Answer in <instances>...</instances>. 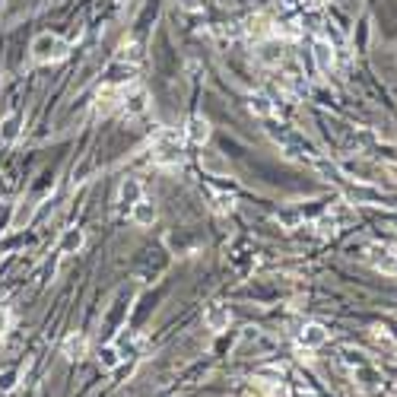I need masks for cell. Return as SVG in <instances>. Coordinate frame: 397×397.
<instances>
[{"label":"cell","mask_w":397,"mask_h":397,"mask_svg":"<svg viewBox=\"0 0 397 397\" xmlns=\"http://www.w3.org/2000/svg\"><path fill=\"white\" fill-rule=\"evenodd\" d=\"M7 194H10V185H7V179L0 175V197H7Z\"/></svg>","instance_id":"26"},{"label":"cell","mask_w":397,"mask_h":397,"mask_svg":"<svg viewBox=\"0 0 397 397\" xmlns=\"http://www.w3.org/2000/svg\"><path fill=\"white\" fill-rule=\"evenodd\" d=\"M267 397H289V388L286 384H274V388L267 391Z\"/></svg>","instance_id":"23"},{"label":"cell","mask_w":397,"mask_h":397,"mask_svg":"<svg viewBox=\"0 0 397 397\" xmlns=\"http://www.w3.org/2000/svg\"><path fill=\"white\" fill-rule=\"evenodd\" d=\"M29 55H32L35 64H61L64 57L70 55V45L55 32H41V35H35L32 39Z\"/></svg>","instance_id":"1"},{"label":"cell","mask_w":397,"mask_h":397,"mask_svg":"<svg viewBox=\"0 0 397 397\" xmlns=\"http://www.w3.org/2000/svg\"><path fill=\"white\" fill-rule=\"evenodd\" d=\"M188 140L204 146L207 140H210V121H207V118H200V115H194L191 121H188Z\"/></svg>","instance_id":"12"},{"label":"cell","mask_w":397,"mask_h":397,"mask_svg":"<svg viewBox=\"0 0 397 397\" xmlns=\"http://www.w3.org/2000/svg\"><path fill=\"white\" fill-rule=\"evenodd\" d=\"M283 7H293V4H299V0H280Z\"/></svg>","instance_id":"27"},{"label":"cell","mask_w":397,"mask_h":397,"mask_svg":"<svg viewBox=\"0 0 397 397\" xmlns=\"http://www.w3.org/2000/svg\"><path fill=\"white\" fill-rule=\"evenodd\" d=\"M83 242H86L83 229H67V232L61 235V245H57V251H61V254H76L83 248Z\"/></svg>","instance_id":"13"},{"label":"cell","mask_w":397,"mask_h":397,"mask_svg":"<svg viewBox=\"0 0 397 397\" xmlns=\"http://www.w3.org/2000/svg\"><path fill=\"white\" fill-rule=\"evenodd\" d=\"M156 216H159V207L153 204L150 197H140L137 204L130 207V219H134L137 226H153V223H156Z\"/></svg>","instance_id":"6"},{"label":"cell","mask_w":397,"mask_h":397,"mask_svg":"<svg viewBox=\"0 0 397 397\" xmlns=\"http://www.w3.org/2000/svg\"><path fill=\"white\" fill-rule=\"evenodd\" d=\"M260 61H264V64H277V61H283V51H277L274 45H267V48L260 51Z\"/></svg>","instance_id":"22"},{"label":"cell","mask_w":397,"mask_h":397,"mask_svg":"<svg viewBox=\"0 0 397 397\" xmlns=\"http://www.w3.org/2000/svg\"><path fill=\"white\" fill-rule=\"evenodd\" d=\"M235 207V200L229 194H213V213H229Z\"/></svg>","instance_id":"19"},{"label":"cell","mask_w":397,"mask_h":397,"mask_svg":"<svg viewBox=\"0 0 397 397\" xmlns=\"http://www.w3.org/2000/svg\"><path fill=\"white\" fill-rule=\"evenodd\" d=\"M32 213H35V204H20L16 207V213H13V229H22L32 219Z\"/></svg>","instance_id":"17"},{"label":"cell","mask_w":397,"mask_h":397,"mask_svg":"<svg viewBox=\"0 0 397 397\" xmlns=\"http://www.w3.org/2000/svg\"><path fill=\"white\" fill-rule=\"evenodd\" d=\"M204 324L207 330H213V334H223V330L232 324V312H229V305H223V302H210L204 312Z\"/></svg>","instance_id":"4"},{"label":"cell","mask_w":397,"mask_h":397,"mask_svg":"<svg viewBox=\"0 0 397 397\" xmlns=\"http://www.w3.org/2000/svg\"><path fill=\"white\" fill-rule=\"evenodd\" d=\"M248 111L258 118H270L274 115V102H270L264 92H251V96H248Z\"/></svg>","instance_id":"14"},{"label":"cell","mask_w":397,"mask_h":397,"mask_svg":"<svg viewBox=\"0 0 397 397\" xmlns=\"http://www.w3.org/2000/svg\"><path fill=\"white\" fill-rule=\"evenodd\" d=\"M312 57H315V67L321 74H330L334 70V45L328 39H315L312 41Z\"/></svg>","instance_id":"5"},{"label":"cell","mask_w":397,"mask_h":397,"mask_svg":"<svg viewBox=\"0 0 397 397\" xmlns=\"http://www.w3.org/2000/svg\"><path fill=\"white\" fill-rule=\"evenodd\" d=\"M13 378H16L13 372H7V375H0V391H10V388H13V384H16Z\"/></svg>","instance_id":"24"},{"label":"cell","mask_w":397,"mask_h":397,"mask_svg":"<svg viewBox=\"0 0 397 397\" xmlns=\"http://www.w3.org/2000/svg\"><path fill=\"white\" fill-rule=\"evenodd\" d=\"M86 349H90V340H86V337H83V334H70L67 340H64L61 353L70 359V363H74V359H83V356H86Z\"/></svg>","instance_id":"10"},{"label":"cell","mask_w":397,"mask_h":397,"mask_svg":"<svg viewBox=\"0 0 397 397\" xmlns=\"http://www.w3.org/2000/svg\"><path fill=\"white\" fill-rule=\"evenodd\" d=\"M328 343V330L321 328V324H305V328L299 330V347H305V349H315V347H324Z\"/></svg>","instance_id":"8"},{"label":"cell","mask_w":397,"mask_h":397,"mask_svg":"<svg viewBox=\"0 0 397 397\" xmlns=\"http://www.w3.org/2000/svg\"><path fill=\"white\" fill-rule=\"evenodd\" d=\"M369 260H372V267L375 270H382V274H388V277H394L397 274V254L394 251H388V248H369Z\"/></svg>","instance_id":"7"},{"label":"cell","mask_w":397,"mask_h":397,"mask_svg":"<svg viewBox=\"0 0 397 397\" xmlns=\"http://www.w3.org/2000/svg\"><path fill=\"white\" fill-rule=\"evenodd\" d=\"M245 32L254 35V39H267V35H274L277 29H274V20H270L267 13H254L251 20L245 22Z\"/></svg>","instance_id":"9"},{"label":"cell","mask_w":397,"mask_h":397,"mask_svg":"<svg viewBox=\"0 0 397 397\" xmlns=\"http://www.w3.org/2000/svg\"><path fill=\"white\" fill-rule=\"evenodd\" d=\"M20 130H22V115L20 111H13V115H7L4 118V124H0V144H16Z\"/></svg>","instance_id":"11"},{"label":"cell","mask_w":397,"mask_h":397,"mask_svg":"<svg viewBox=\"0 0 397 397\" xmlns=\"http://www.w3.org/2000/svg\"><path fill=\"white\" fill-rule=\"evenodd\" d=\"M10 328H13V312L7 305H0V337H7Z\"/></svg>","instance_id":"20"},{"label":"cell","mask_w":397,"mask_h":397,"mask_svg":"<svg viewBox=\"0 0 397 397\" xmlns=\"http://www.w3.org/2000/svg\"><path fill=\"white\" fill-rule=\"evenodd\" d=\"M20 242H22V239H16V235H13V239H4V242H0V254H4V251H10V248H16V245H20Z\"/></svg>","instance_id":"25"},{"label":"cell","mask_w":397,"mask_h":397,"mask_svg":"<svg viewBox=\"0 0 397 397\" xmlns=\"http://www.w3.org/2000/svg\"><path fill=\"white\" fill-rule=\"evenodd\" d=\"M99 363H102V369H115V365L121 363L118 347H102V349H99Z\"/></svg>","instance_id":"18"},{"label":"cell","mask_w":397,"mask_h":397,"mask_svg":"<svg viewBox=\"0 0 397 397\" xmlns=\"http://www.w3.org/2000/svg\"><path fill=\"white\" fill-rule=\"evenodd\" d=\"M124 96H127L124 86H118V83H105V86H99V92H96V111L99 115H109V111H115L118 105L124 102Z\"/></svg>","instance_id":"3"},{"label":"cell","mask_w":397,"mask_h":397,"mask_svg":"<svg viewBox=\"0 0 397 397\" xmlns=\"http://www.w3.org/2000/svg\"><path fill=\"white\" fill-rule=\"evenodd\" d=\"M153 162L162 165V169H172V165L181 162V140L179 134H172V130H162L153 146Z\"/></svg>","instance_id":"2"},{"label":"cell","mask_w":397,"mask_h":397,"mask_svg":"<svg viewBox=\"0 0 397 397\" xmlns=\"http://www.w3.org/2000/svg\"><path fill=\"white\" fill-rule=\"evenodd\" d=\"M144 109H146V92H134V96H124V111H127L130 118L140 115Z\"/></svg>","instance_id":"16"},{"label":"cell","mask_w":397,"mask_h":397,"mask_svg":"<svg viewBox=\"0 0 397 397\" xmlns=\"http://www.w3.org/2000/svg\"><path fill=\"white\" fill-rule=\"evenodd\" d=\"M140 197H144V188H140V181H137V179H127V181H124V185H121V204H124V207H134Z\"/></svg>","instance_id":"15"},{"label":"cell","mask_w":397,"mask_h":397,"mask_svg":"<svg viewBox=\"0 0 397 397\" xmlns=\"http://www.w3.org/2000/svg\"><path fill=\"white\" fill-rule=\"evenodd\" d=\"M140 61V45H134V41H130V45H124L121 48V55H118V61Z\"/></svg>","instance_id":"21"}]
</instances>
